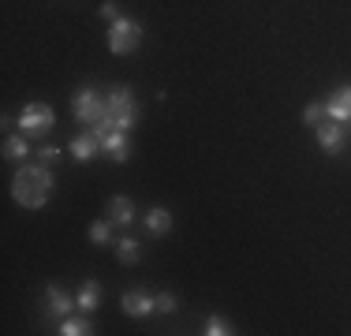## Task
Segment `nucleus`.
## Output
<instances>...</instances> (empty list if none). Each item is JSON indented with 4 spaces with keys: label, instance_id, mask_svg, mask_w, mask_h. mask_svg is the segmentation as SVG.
I'll list each match as a JSON object with an SVG mask.
<instances>
[{
    "label": "nucleus",
    "instance_id": "nucleus-8",
    "mask_svg": "<svg viewBox=\"0 0 351 336\" xmlns=\"http://www.w3.org/2000/svg\"><path fill=\"white\" fill-rule=\"evenodd\" d=\"M120 307H123V314H128V317H146V314H154V310H157V299L149 296L146 288H131V291H123Z\"/></svg>",
    "mask_w": 351,
    "mask_h": 336
},
{
    "label": "nucleus",
    "instance_id": "nucleus-13",
    "mask_svg": "<svg viewBox=\"0 0 351 336\" xmlns=\"http://www.w3.org/2000/svg\"><path fill=\"white\" fill-rule=\"evenodd\" d=\"M27 154H30V146H27V134H8L4 139V161H15V165H27Z\"/></svg>",
    "mask_w": 351,
    "mask_h": 336
},
{
    "label": "nucleus",
    "instance_id": "nucleus-6",
    "mask_svg": "<svg viewBox=\"0 0 351 336\" xmlns=\"http://www.w3.org/2000/svg\"><path fill=\"white\" fill-rule=\"evenodd\" d=\"M314 134H317V146H322L329 157H337L340 149H344V142H348V131H344L340 120H322L314 128Z\"/></svg>",
    "mask_w": 351,
    "mask_h": 336
},
{
    "label": "nucleus",
    "instance_id": "nucleus-4",
    "mask_svg": "<svg viewBox=\"0 0 351 336\" xmlns=\"http://www.w3.org/2000/svg\"><path fill=\"white\" fill-rule=\"evenodd\" d=\"M15 123H19V131L27 134V139H41V134L53 131L56 112H53V105H45V101H30V105H23V112H19Z\"/></svg>",
    "mask_w": 351,
    "mask_h": 336
},
{
    "label": "nucleus",
    "instance_id": "nucleus-2",
    "mask_svg": "<svg viewBox=\"0 0 351 336\" xmlns=\"http://www.w3.org/2000/svg\"><path fill=\"white\" fill-rule=\"evenodd\" d=\"M105 116L97 123H90V131L94 134H101V131H108V128H120V131H131L138 123V101H135V94H131L128 86H112V94L105 97Z\"/></svg>",
    "mask_w": 351,
    "mask_h": 336
},
{
    "label": "nucleus",
    "instance_id": "nucleus-17",
    "mask_svg": "<svg viewBox=\"0 0 351 336\" xmlns=\"http://www.w3.org/2000/svg\"><path fill=\"white\" fill-rule=\"evenodd\" d=\"M60 333H64V336H90V333H94V325H90L86 317L68 314V317H60Z\"/></svg>",
    "mask_w": 351,
    "mask_h": 336
},
{
    "label": "nucleus",
    "instance_id": "nucleus-12",
    "mask_svg": "<svg viewBox=\"0 0 351 336\" xmlns=\"http://www.w3.org/2000/svg\"><path fill=\"white\" fill-rule=\"evenodd\" d=\"M325 116H329V120H340V123L351 120V86H340L337 94L325 101Z\"/></svg>",
    "mask_w": 351,
    "mask_h": 336
},
{
    "label": "nucleus",
    "instance_id": "nucleus-11",
    "mask_svg": "<svg viewBox=\"0 0 351 336\" xmlns=\"http://www.w3.org/2000/svg\"><path fill=\"white\" fill-rule=\"evenodd\" d=\"M105 209H108V221L120 224V228H128V224L135 221V202H131L128 195H112Z\"/></svg>",
    "mask_w": 351,
    "mask_h": 336
},
{
    "label": "nucleus",
    "instance_id": "nucleus-23",
    "mask_svg": "<svg viewBox=\"0 0 351 336\" xmlns=\"http://www.w3.org/2000/svg\"><path fill=\"white\" fill-rule=\"evenodd\" d=\"M101 15H105L108 23H112V19H120V8H116L112 0H108V4H101Z\"/></svg>",
    "mask_w": 351,
    "mask_h": 336
},
{
    "label": "nucleus",
    "instance_id": "nucleus-18",
    "mask_svg": "<svg viewBox=\"0 0 351 336\" xmlns=\"http://www.w3.org/2000/svg\"><path fill=\"white\" fill-rule=\"evenodd\" d=\"M90 243H97V247H108V243H112V221H94L90 224Z\"/></svg>",
    "mask_w": 351,
    "mask_h": 336
},
{
    "label": "nucleus",
    "instance_id": "nucleus-20",
    "mask_svg": "<svg viewBox=\"0 0 351 336\" xmlns=\"http://www.w3.org/2000/svg\"><path fill=\"white\" fill-rule=\"evenodd\" d=\"M322 116H325V105H317V101H311V105L303 108V123H306V128H317Z\"/></svg>",
    "mask_w": 351,
    "mask_h": 336
},
{
    "label": "nucleus",
    "instance_id": "nucleus-10",
    "mask_svg": "<svg viewBox=\"0 0 351 336\" xmlns=\"http://www.w3.org/2000/svg\"><path fill=\"white\" fill-rule=\"evenodd\" d=\"M45 299H49L45 307H49V314H53V317H68L71 310L79 307V302H75V296H68V291L56 288V284H49V288H45Z\"/></svg>",
    "mask_w": 351,
    "mask_h": 336
},
{
    "label": "nucleus",
    "instance_id": "nucleus-9",
    "mask_svg": "<svg viewBox=\"0 0 351 336\" xmlns=\"http://www.w3.org/2000/svg\"><path fill=\"white\" fill-rule=\"evenodd\" d=\"M68 149H71L75 161H94V157L101 154V139H97L94 131H82V134H75V139H71Z\"/></svg>",
    "mask_w": 351,
    "mask_h": 336
},
{
    "label": "nucleus",
    "instance_id": "nucleus-14",
    "mask_svg": "<svg viewBox=\"0 0 351 336\" xmlns=\"http://www.w3.org/2000/svg\"><path fill=\"white\" fill-rule=\"evenodd\" d=\"M146 232L149 235H165V232H172V209H165V206H154L146 213Z\"/></svg>",
    "mask_w": 351,
    "mask_h": 336
},
{
    "label": "nucleus",
    "instance_id": "nucleus-22",
    "mask_svg": "<svg viewBox=\"0 0 351 336\" xmlns=\"http://www.w3.org/2000/svg\"><path fill=\"white\" fill-rule=\"evenodd\" d=\"M60 154H64V149H56V146H41L38 149V161L41 165H56V161H60Z\"/></svg>",
    "mask_w": 351,
    "mask_h": 336
},
{
    "label": "nucleus",
    "instance_id": "nucleus-5",
    "mask_svg": "<svg viewBox=\"0 0 351 336\" xmlns=\"http://www.w3.org/2000/svg\"><path fill=\"white\" fill-rule=\"evenodd\" d=\"M71 108H75V120H82V123H97V120L105 116V108H108V105H105V101L97 97L90 86H82L79 94L71 97Z\"/></svg>",
    "mask_w": 351,
    "mask_h": 336
},
{
    "label": "nucleus",
    "instance_id": "nucleus-1",
    "mask_svg": "<svg viewBox=\"0 0 351 336\" xmlns=\"http://www.w3.org/2000/svg\"><path fill=\"white\" fill-rule=\"evenodd\" d=\"M12 198L23 209H45V202L53 198V172L49 165H19V172L12 176Z\"/></svg>",
    "mask_w": 351,
    "mask_h": 336
},
{
    "label": "nucleus",
    "instance_id": "nucleus-16",
    "mask_svg": "<svg viewBox=\"0 0 351 336\" xmlns=\"http://www.w3.org/2000/svg\"><path fill=\"white\" fill-rule=\"evenodd\" d=\"M116 258H120L123 265H135L142 258V243L135 235H120V239H116Z\"/></svg>",
    "mask_w": 351,
    "mask_h": 336
},
{
    "label": "nucleus",
    "instance_id": "nucleus-19",
    "mask_svg": "<svg viewBox=\"0 0 351 336\" xmlns=\"http://www.w3.org/2000/svg\"><path fill=\"white\" fill-rule=\"evenodd\" d=\"M206 336H228V333H236L232 329V322L228 317H221V314H210L206 317V329H202Z\"/></svg>",
    "mask_w": 351,
    "mask_h": 336
},
{
    "label": "nucleus",
    "instance_id": "nucleus-7",
    "mask_svg": "<svg viewBox=\"0 0 351 336\" xmlns=\"http://www.w3.org/2000/svg\"><path fill=\"white\" fill-rule=\"evenodd\" d=\"M101 139V154L108 157V161H116V165H123L131 157V139H128V131H120V128H108L97 134Z\"/></svg>",
    "mask_w": 351,
    "mask_h": 336
},
{
    "label": "nucleus",
    "instance_id": "nucleus-15",
    "mask_svg": "<svg viewBox=\"0 0 351 336\" xmlns=\"http://www.w3.org/2000/svg\"><path fill=\"white\" fill-rule=\"evenodd\" d=\"M75 302H79L82 314L97 310V307H101V284H97V280H86V284L79 288V296H75Z\"/></svg>",
    "mask_w": 351,
    "mask_h": 336
},
{
    "label": "nucleus",
    "instance_id": "nucleus-3",
    "mask_svg": "<svg viewBox=\"0 0 351 336\" xmlns=\"http://www.w3.org/2000/svg\"><path fill=\"white\" fill-rule=\"evenodd\" d=\"M142 23L138 19H131V15H120V19H112L108 23V38H105V45H108V53L112 56H131L135 49L142 45Z\"/></svg>",
    "mask_w": 351,
    "mask_h": 336
},
{
    "label": "nucleus",
    "instance_id": "nucleus-21",
    "mask_svg": "<svg viewBox=\"0 0 351 336\" xmlns=\"http://www.w3.org/2000/svg\"><path fill=\"white\" fill-rule=\"evenodd\" d=\"M157 299V314H172L176 307H180V299L172 296V291H161V296H154Z\"/></svg>",
    "mask_w": 351,
    "mask_h": 336
}]
</instances>
